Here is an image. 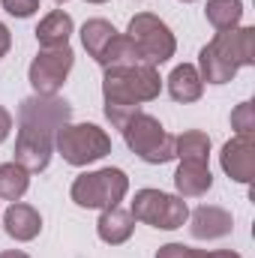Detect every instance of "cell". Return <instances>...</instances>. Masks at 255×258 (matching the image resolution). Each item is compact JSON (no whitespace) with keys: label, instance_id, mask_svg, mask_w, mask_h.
I'll return each instance as SVG.
<instances>
[{"label":"cell","instance_id":"cell-9","mask_svg":"<svg viewBox=\"0 0 255 258\" xmlns=\"http://www.w3.org/2000/svg\"><path fill=\"white\" fill-rule=\"evenodd\" d=\"M72 63H75V51L69 45L39 48V54L33 57V63L27 69L33 93L36 96H57V90L66 84V75L72 72Z\"/></svg>","mask_w":255,"mask_h":258},{"label":"cell","instance_id":"cell-25","mask_svg":"<svg viewBox=\"0 0 255 258\" xmlns=\"http://www.w3.org/2000/svg\"><path fill=\"white\" fill-rule=\"evenodd\" d=\"M9 132H12V114L0 105V144L9 138Z\"/></svg>","mask_w":255,"mask_h":258},{"label":"cell","instance_id":"cell-17","mask_svg":"<svg viewBox=\"0 0 255 258\" xmlns=\"http://www.w3.org/2000/svg\"><path fill=\"white\" fill-rule=\"evenodd\" d=\"M114 36H117V30H114V24L105 21V18H90V21H84V27H81V45H84V51H87L93 60H99V57L105 54V48L114 42Z\"/></svg>","mask_w":255,"mask_h":258},{"label":"cell","instance_id":"cell-26","mask_svg":"<svg viewBox=\"0 0 255 258\" xmlns=\"http://www.w3.org/2000/svg\"><path fill=\"white\" fill-rule=\"evenodd\" d=\"M9 48H12V33H9V27L0 21V57H6Z\"/></svg>","mask_w":255,"mask_h":258},{"label":"cell","instance_id":"cell-13","mask_svg":"<svg viewBox=\"0 0 255 258\" xmlns=\"http://www.w3.org/2000/svg\"><path fill=\"white\" fill-rule=\"evenodd\" d=\"M132 231H135V219H132V213L123 210L120 204H117V207H108V210L99 213L96 234H99L102 243H108V246H120V243H126L129 237H132Z\"/></svg>","mask_w":255,"mask_h":258},{"label":"cell","instance_id":"cell-12","mask_svg":"<svg viewBox=\"0 0 255 258\" xmlns=\"http://www.w3.org/2000/svg\"><path fill=\"white\" fill-rule=\"evenodd\" d=\"M3 228H6V234H9L12 240L27 243V240H33V237H39V231H42V216H39L36 207L21 204V201H12V204L6 207V213H3Z\"/></svg>","mask_w":255,"mask_h":258},{"label":"cell","instance_id":"cell-24","mask_svg":"<svg viewBox=\"0 0 255 258\" xmlns=\"http://www.w3.org/2000/svg\"><path fill=\"white\" fill-rule=\"evenodd\" d=\"M0 6L12 18H30V15L39 12V0H0Z\"/></svg>","mask_w":255,"mask_h":258},{"label":"cell","instance_id":"cell-22","mask_svg":"<svg viewBox=\"0 0 255 258\" xmlns=\"http://www.w3.org/2000/svg\"><path fill=\"white\" fill-rule=\"evenodd\" d=\"M231 129L237 135H252L255 132V105L252 102H240L231 111Z\"/></svg>","mask_w":255,"mask_h":258},{"label":"cell","instance_id":"cell-8","mask_svg":"<svg viewBox=\"0 0 255 258\" xmlns=\"http://www.w3.org/2000/svg\"><path fill=\"white\" fill-rule=\"evenodd\" d=\"M129 213L135 222H144V225H153L162 231L183 228V222L189 219L186 201L180 195H168L162 189H138L129 204Z\"/></svg>","mask_w":255,"mask_h":258},{"label":"cell","instance_id":"cell-31","mask_svg":"<svg viewBox=\"0 0 255 258\" xmlns=\"http://www.w3.org/2000/svg\"><path fill=\"white\" fill-rule=\"evenodd\" d=\"M54 3H66V0H54Z\"/></svg>","mask_w":255,"mask_h":258},{"label":"cell","instance_id":"cell-16","mask_svg":"<svg viewBox=\"0 0 255 258\" xmlns=\"http://www.w3.org/2000/svg\"><path fill=\"white\" fill-rule=\"evenodd\" d=\"M72 30H75L72 15L63 9H54L36 24V42H39V48H60V45H69Z\"/></svg>","mask_w":255,"mask_h":258},{"label":"cell","instance_id":"cell-30","mask_svg":"<svg viewBox=\"0 0 255 258\" xmlns=\"http://www.w3.org/2000/svg\"><path fill=\"white\" fill-rule=\"evenodd\" d=\"M180 3H192V0H180Z\"/></svg>","mask_w":255,"mask_h":258},{"label":"cell","instance_id":"cell-7","mask_svg":"<svg viewBox=\"0 0 255 258\" xmlns=\"http://www.w3.org/2000/svg\"><path fill=\"white\" fill-rule=\"evenodd\" d=\"M126 36L132 39L141 63L162 66V63H168L174 57V51H177V39H174L171 27L159 15H150V12H138L129 21Z\"/></svg>","mask_w":255,"mask_h":258},{"label":"cell","instance_id":"cell-23","mask_svg":"<svg viewBox=\"0 0 255 258\" xmlns=\"http://www.w3.org/2000/svg\"><path fill=\"white\" fill-rule=\"evenodd\" d=\"M156 258H207V249H192L183 243H165L156 249Z\"/></svg>","mask_w":255,"mask_h":258},{"label":"cell","instance_id":"cell-15","mask_svg":"<svg viewBox=\"0 0 255 258\" xmlns=\"http://www.w3.org/2000/svg\"><path fill=\"white\" fill-rule=\"evenodd\" d=\"M165 84H168L171 99H174V102H183V105L198 102V99H201V93H204V81H201L198 69H195L192 63L174 66V69H171V75L165 78Z\"/></svg>","mask_w":255,"mask_h":258},{"label":"cell","instance_id":"cell-6","mask_svg":"<svg viewBox=\"0 0 255 258\" xmlns=\"http://www.w3.org/2000/svg\"><path fill=\"white\" fill-rule=\"evenodd\" d=\"M54 150L63 156V162L84 168L111 153V138L96 123H63L54 135Z\"/></svg>","mask_w":255,"mask_h":258},{"label":"cell","instance_id":"cell-10","mask_svg":"<svg viewBox=\"0 0 255 258\" xmlns=\"http://www.w3.org/2000/svg\"><path fill=\"white\" fill-rule=\"evenodd\" d=\"M219 165L222 171L234 180V183H249L255 168V144L252 135H234L231 141H225L222 153H219Z\"/></svg>","mask_w":255,"mask_h":258},{"label":"cell","instance_id":"cell-21","mask_svg":"<svg viewBox=\"0 0 255 258\" xmlns=\"http://www.w3.org/2000/svg\"><path fill=\"white\" fill-rule=\"evenodd\" d=\"M96 63L102 66V69H123V66L141 63V57H138V51H135V45H132V39H129L126 33H117L114 42L105 48V54Z\"/></svg>","mask_w":255,"mask_h":258},{"label":"cell","instance_id":"cell-27","mask_svg":"<svg viewBox=\"0 0 255 258\" xmlns=\"http://www.w3.org/2000/svg\"><path fill=\"white\" fill-rule=\"evenodd\" d=\"M207 258H243V255L231 252V249H213V252H207Z\"/></svg>","mask_w":255,"mask_h":258},{"label":"cell","instance_id":"cell-4","mask_svg":"<svg viewBox=\"0 0 255 258\" xmlns=\"http://www.w3.org/2000/svg\"><path fill=\"white\" fill-rule=\"evenodd\" d=\"M120 132H123L126 147L147 165H165L174 159V135L153 114H144V111L132 114Z\"/></svg>","mask_w":255,"mask_h":258},{"label":"cell","instance_id":"cell-28","mask_svg":"<svg viewBox=\"0 0 255 258\" xmlns=\"http://www.w3.org/2000/svg\"><path fill=\"white\" fill-rule=\"evenodd\" d=\"M0 258H30V255L21 252V249H9V252H0Z\"/></svg>","mask_w":255,"mask_h":258},{"label":"cell","instance_id":"cell-14","mask_svg":"<svg viewBox=\"0 0 255 258\" xmlns=\"http://www.w3.org/2000/svg\"><path fill=\"white\" fill-rule=\"evenodd\" d=\"M174 186L180 198H198L213 186V174H210V165L207 162H189V159H180L177 171H174Z\"/></svg>","mask_w":255,"mask_h":258},{"label":"cell","instance_id":"cell-18","mask_svg":"<svg viewBox=\"0 0 255 258\" xmlns=\"http://www.w3.org/2000/svg\"><path fill=\"white\" fill-rule=\"evenodd\" d=\"M174 159L207 162L210 159V135L201 129H186V132L174 135Z\"/></svg>","mask_w":255,"mask_h":258},{"label":"cell","instance_id":"cell-3","mask_svg":"<svg viewBox=\"0 0 255 258\" xmlns=\"http://www.w3.org/2000/svg\"><path fill=\"white\" fill-rule=\"evenodd\" d=\"M255 63V27L219 30L198 51V75L207 84H228L240 66Z\"/></svg>","mask_w":255,"mask_h":258},{"label":"cell","instance_id":"cell-29","mask_svg":"<svg viewBox=\"0 0 255 258\" xmlns=\"http://www.w3.org/2000/svg\"><path fill=\"white\" fill-rule=\"evenodd\" d=\"M87 3H108V0H87Z\"/></svg>","mask_w":255,"mask_h":258},{"label":"cell","instance_id":"cell-11","mask_svg":"<svg viewBox=\"0 0 255 258\" xmlns=\"http://www.w3.org/2000/svg\"><path fill=\"white\" fill-rule=\"evenodd\" d=\"M231 228H234V216L225 207L201 204L189 213V231L195 240H219V237L231 234Z\"/></svg>","mask_w":255,"mask_h":258},{"label":"cell","instance_id":"cell-1","mask_svg":"<svg viewBox=\"0 0 255 258\" xmlns=\"http://www.w3.org/2000/svg\"><path fill=\"white\" fill-rule=\"evenodd\" d=\"M72 108L57 96H27L18 105V138H15V162L36 174L45 171L54 153V135L69 123Z\"/></svg>","mask_w":255,"mask_h":258},{"label":"cell","instance_id":"cell-2","mask_svg":"<svg viewBox=\"0 0 255 258\" xmlns=\"http://www.w3.org/2000/svg\"><path fill=\"white\" fill-rule=\"evenodd\" d=\"M102 99L105 117L114 129H123L132 114L141 111V102H153L162 90L159 69L150 63H135L123 69H102Z\"/></svg>","mask_w":255,"mask_h":258},{"label":"cell","instance_id":"cell-5","mask_svg":"<svg viewBox=\"0 0 255 258\" xmlns=\"http://www.w3.org/2000/svg\"><path fill=\"white\" fill-rule=\"evenodd\" d=\"M129 192V177L120 168H96V171H84L72 180V201L84 210H108L117 207Z\"/></svg>","mask_w":255,"mask_h":258},{"label":"cell","instance_id":"cell-20","mask_svg":"<svg viewBox=\"0 0 255 258\" xmlns=\"http://www.w3.org/2000/svg\"><path fill=\"white\" fill-rule=\"evenodd\" d=\"M27 186H30V171H24L18 162L0 165V198L3 201H21Z\"/></svg>","mask_w":255,"mask_h":258},{"label":"cell","instance_id":"cell-19","mask_svg":"<svg viewBox=\"0 0 255 258\" xmlns=\"http://www.w3.org/2000/svg\"><path fill=\"white\" fill-rule=\"evenodd\" d=\"M204 18L213 24L216 33L234 30V27H240V18H243V0H207Z\"/></svg>","mask_w":255,"mask_h":258}]
</instances>
